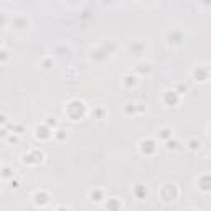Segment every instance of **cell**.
Wrapping results in <instances>:
<instances>
[{
    "label": "cell",
    "mask_w": 211,
    "mask_h": 211,
    "mask_svg": "<svg viewBox=\"0 0 211 211\" xmlns=\"http://www.w3.org/2000/svg\"><path fill=\"white\" fill-rule=\"evenodd\" d=\"M64 112H66V115L69 117V119L73 120H79L81 117H83L86 114V106L78 101V99H74V101H69L66 104V109H64Z\"/></svg>",
    "instance_id": "1"
},
{
    "label": "cell",
    "mask_w": 211,
    "mask_h": 211,
    "mask_svg": "<svg viewBox=\"0 0 211 211\" xmlns=\"http://www.w3.org/2000/svg\"><path fill=\"white\" fill-rule=\"evenodd\" d=\"M43 158H45V155L42 150H32L23 157V162L28 163V165H38V163L43 162Z\"/></svg>",
    "instance_id": "2"
},
{
    "label": "cell",
    "mask_w": 211,
    "mask_h": 211,
    "mask_svg": "<svg viewBox=\"0 0 211 211\" xmlns=\"http://www.w3.org/2000/svg\"><path fill=\"white\" fill-rule=\"evenodd\" d=\"M140 150H142V154H145V155H152L157 150V142L152 139H145L140 142Z\"/></svg>",
    "instance_id": "3"
},
{
    "label": "cell",
    "mask_w": 211,
    "mask_h": 211,
    "mask_svg": "<svg viewBox=\"0 0 211 211\" xmlns=\"http://www.w3.org/2000/svg\"><path fill=\"white\" fill-rule=\"evenodd\" d=\"M162 198L165 201H172L177 198V190H175V186L173 185H167V186H163V190H162Z\"/></svg>",
    "instance_id": "4"
},
{
    "label": "cell",
    "mask_w": 211,
    "mask_h": 211,
    "mask_svg": "<svg viewBox=\"0 0 211 211\" xmlns=\"http://www.w3.org/2000/svg\"><path fill=\"white\" fill-rule=\"evenodd\" d=\"M33 198H35V204H38V206H45V204L50 201V195L46 191H43V190L37 191Z\"/></svg>",
    "instance_id": "5"
},
{
    "label": "cell",
    "mask_w": 211,
    "mask_h": 211,
    "mask_svg": "<svg viewBox=\"0 0 211 211\" xmlns=\"http://www.w3.org/2000/svg\"><path fill=\"white\" fill-rule=\"evenodd\" d=\"M35 135H37V139H42V140H46L51 137V129L46 127L45 124L43 125H38L37 130H35Z\"/></svg>",
    "instance_id": "6"
},
{
    "label": "cell",
    "mask_w": 211,
    "mask_h": 211,
    "mask_svg": "<svg viewBox=\"0 0 211 211\" xmlns=\"http://www.w3.org/2000/svg\"><path fill=\"white\" fill-rule=\"evenodd\" d=\"M104 206L107 211H119L120 209V201L117 200V198H107Z\"/></svg>",
    "instance_id": "7"
},
{
    "label": "cell",
    "mask_w": 211,
    "mask_h": 211,
    "mask_svg": "<svg viewBox=\"0 0 211 211\" xmlns=\"http://www.w3.org/2000/svg\"><path fill=\"white\" fill-rule=\"evenodd\" d=\"M163 101L168 106H175L178 102V94L175 91H168V92H165V96H163Z\"/></svg>",
    "instance_id": "8"
},
{
    "label": "cell",
    "mask_w": 211,
    "mask_h": 211,
    "mask_svg": "<svg viewBox=\"0 0 211 211\" xmlns=\"http://www.w3.org/2000/svg\"><path fill=\"white\" fill-rule=\"evenodd\" d=\"M134 193H135L137 198H140V200H142V198L147 196V188H145L144 185H137L135 188H134Z\"/></svg>",
    "instance_id": "9"
},
{
    "label": "cell",
    "mask_w": 211,
    "mask_h": 211,
    "mask_svg": "<svg viewBox=\"0 0 211 211\" xmlns=\"http://www.w3.org/2000/svg\"><path fill=\"white\" fill-rule=\"evenodd\" d=\"M181 38H183V37H181L180 32H172V33L168 35V42L170 43H180Z\"/></svg>",
    "instance_id": "10"
},
{
    "label": "cell",
    "mask_w": 211,
    "mask_h": 211,
    "mask_svg": "<svg viewBox=\"0 0 211 211\" xmlns=\"http://www.w3.org/2000/svg\"><path fill=\"white\" fill-rule=\"evenodd\" d=\"M195 78L198 81H206L208 79V69H196V71H195Z\"/></svg>",
    "instance_id": "11"
},
{
    "label": "cell",
    "mask_w": 211,
    "mask_h": 211,
    "mask_svg": "<svg viewBox=\"0 0 211 211\" xmlns=\"http://www.w3.org/2000/svg\"><path fill=\"white\" fill-rule=\"evenodd\" d=\"M91 198L94 201H102V198H104V193L101 191V190H97V188H94V190H91Z\"/></svg>",
    "instance_id": "12"
},
{
    "label": "cell",
    "mask_w": 211,
    "mask_h": 211,
    "mask_svg": "<svg viewBox=\"0 0 211 211\" xmlns=\"http://www.w3.org/2000/svg\"><path fill=\"white\" fill-rule=\"evenodd\" d=\"M124 84L127 87H132V86H135L137 84V79H135V76H125L124 78Z\"/></svg>",
    "instance_id": "13"
},
{
    "label": "cell",
    "mask_w": 211,
    "mask_h": 211,
    "mask_svg": "<svg viewBox=\"0 0 211 211\" xmlns=\"http://www.w3.org/2000/svg\"><path fill=\"white\" fill-rule=\"evenodd\" d=\"M158 137L163 139V140H168L170 137H172V130H170V129H162L160 134H158Z\"/></svg>",
    "instance_id": "14"
},
{
    "label": "cell",
    "mask_w": 211,
    "mask_h": 211,
    "mask_svg": "<svg viewBox=\"0 0 211 211\" xmlns=\"http://www.w3.org/2000/svg\"><path fill=\"white\" fill-rule=\"evenodd\" d=\"M137 112V104H127L125 106V114H135Z\"/></svg>",
    "instance_id": "15"
},
{
    "label": "cell",
    "mask_w": 211,
    "mask_h": 211,
    "mask_svg": "<svg viewBox=\"0 0 211 211\" xmlns=\"http://www.w3.org/2000/svg\"><path fill=\"white\" fill-rule=\"evenodd\" d=\"M2 177H3V178H12V177H13V172H12V168L5 167V168L2 170Z\"/></svg>",
    "instance_id": "16"
},
{
    "label": "cell",
    "mask_w": 211,
    "mask_h": 211,
    "mask_svg": "<svg viewBox=\"0 0 211 211\" xmlns=\"http://www.w3.org/2000/svg\"><path fill=\"white\" fill-rule=\"evenodd\" d=\"M130 51L135 53V55H140V51H142V45H140V43H134L130 46Z\"/></svg>",
    "instance_id": "17"
},
{
    "label": "cell",
    "mask_w": 211,
    "mask_h": 211,
    "mask_svg": "<svg viewBox=\"0 0 211 211\" xmlns=\"http://www.w3.org/2000/svg\"><path fill=\"white\" fill-rule=\"evenodd\" d=\"M190 149H191V150H198V149H200V142H198V140H195V139L190 140Z\"/></svg>",
    "instance_id": "18"
},
{
    "label": "cell",
    "mask_w": 211,
    "mask_h": 211,
    "mask_svg": "<svg viewBox=\"0 0 211 211\" xmlns=\"http://www.w3.org/2000/svg\"><path fill=\"white\" fill-rule=\"evenodd\" d=\"M56 124H58V122H56L55 117H50V119L46 120V124H45V125H46V127H51V125H53V127H56Z\"/></svg>",
    "instance_id": "19"
},
{
    "label": "cell",
    "mask_w": 211,
    "mask_h": 211,
    "mask_svg": "<svg viewBox=\"0 0 211 211\" xmlns=\"http://www.w3.org/2000/svg\"><path fill=\"white\" fill-rule=\"evenodd\" d=\"M56 139L64 140V139H66V132H64V130H61V129H60V130H56Z\"/></svg>",
    "instance_id": "20"
},
{
    "label": "cell",
    "mask_w": 211,
    "mask_h": 211,
    "mask_svg": "<svg viewBox=\"0 0 211 211\" xmlns=\"http://www.w3.org/2000/svg\"><path fill=\"white\" fill-rule=\"evenodd\" d=\"M13 132L15 134H23L25 132V127L23 125H13Z\"/></svg>",
    "instance_id": "21"
},
{
    "label": "cell",
    "mask_w": 211,
    "mask_h": 211,
    "mask_svg": "<svg viewBox=\"0 0 211 211\" xmlns=\"http://www.w3.org/2000/svg\"><path fill=\"white\" fill-rule=\"evenodd\" d=\"M167 149H177V140H167Z\"/></svg>",
    "instance_id": "22"
},
{
    "label": "cell",
    "mask_w": 211,
    "mask_h": 211,
    "mask_svg": "<svg viewBox=\"0 0 211 211\" xmlns=\"http://www.w3.org/2000/svg\"><path fill=\"white\" fill-rule=\"evenodd\" d=\"M201 188H203L204 191L209 190V186H208V177H203V185H201Z\"/></svg>",
    "instance_id": "23"
},
{
    "label": "cell",
    "mask_w": 211,
    "mask_h": 211,
    "mask_svg": "<svg viewBox=\"0 0 211 211\" xmlns=\"http://www.w3.org/2000/svg\"><path fill=\"white\" fill-rule=\"evenodd\" d=\"M7 58H8V53L5 50H0V61H5Z\"/></svg>",
    "instance_id": "24"
},
{
    "label": "cell",
    "mask_w": 211,
    "mask_h": 211,
    "mask_svg": "<svg viewBox=\"0 0 211 211\" xmlns=\"http://www.w3.org/2000/svg\"><path fill=\"white\" fill-rule=\"evenodd\" d=\"M94 114H96L97 119H101V117L104 115V110H102V109H96V110H94Z\"/></svg>",
    "instance_id": "25"
},
{
    "label": "cell",
    "mask_w": 211,
    "mask_h": 211,
    "mask_svg": "<svg viewBox=\"0 0 211 211\" xmlns=\"http://www.w3.org/2000/svg\"><path fill=\"white\" fill-rule=\"evenodd\" d=\"M43 68H46V69L51 68V60H46V58H45V60H43Z\"/></svg>",
    "instance_id": "26"
},
{
    "label": "cell",
    "mask_w": 211,
    "mask_h": 211,
    "mask_svg": "<svg viewBox=\"0 0 211 211\" xmlns=\"http://www.w3.org/2000/svg\"><path fill=\"white\" fill-rule=\"evenodd\" d=\"M3 124H7V115L0 114V125H3Z\"/></svg>",
    "instance_id": "27"
},
{
    "label": "cell",
    "mask_w": 211,
    "mask_h": 211,
    "mask_svg": "<svg viewBox=\"0 0 211 211\" xmlns=\"http://www.w3.org/2000/svg\"><path fill=\"white\" fill-rule=\"evenodd\" d=\"M8 142H10V144H17V142H18V137H15V135H8Z\"/></svg>",
    "instance_id": "28"
},
{
    "label": "cell",
    "mask_w": 211,
    "mask_h": 211,
    "mask_svg": "<svg viewBox=\"0 0 211 211\" xmlns=\"http://www.w3.org/2000/svg\"><path fill=\"white\" fill-rule=\"evenodd\" d=\"M23 23H25V20H23V18H17V20H15V25L18 27V28H22Z\"/></svg>",
    "instance_id": "29"
},
{
    "label": "cell",
    "mask_w": 211,
    "mask_h": 211,
    "mask_svg": "<svg viewBox=\"0 0 211 211\" xmlns=\"http://www.w3.org/2000/svg\"><path fill=\"white\" fill-rule=\"evenodd\" d=\"M18 186H20V183H18V181H12V188H18Z\"/></svg>",
    "instance_id": "30"
},
{
    "label": "cell",
    "mask_w": 211,
    "mask_h": 211,
    "mask_svg": "<svg viewBox=\"0 0 211 211\" xmlns=\"http://www.w3.org/2000/svg\"><path fill=\"white\" fill-rule=\"evenodd\" d=\"M0 135H7V130H5V129H2V130H0Z\"/></svg>",
    "instance_id": "31"
},
{
    "label": "cell",
    "mask_w": 211,
    "mask_h": 211,
    "mask_svg": "<svg viewBox=\"0 0 211 211\" xmlns=\"http://www.w3.org/2000/svg\"><path fill=\"white\" fill-rule=\"evenodd\" d=\"M58 211H68V209L64 208V206H60V208H58Z\"/></svg>",
    "instance_id": "32"
}]
</instances>
